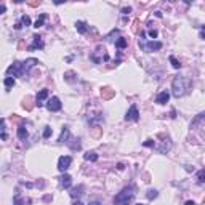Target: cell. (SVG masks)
<instances>
[{"mask_svg": "<svg viewBox=\"0 0 205 205\" xmlns=\"http://www.w3.org/2000/svg\"><path fill=\"white\" fill-rule=\"evenodd\" d=\"M157 196H159V192H157V191H156V189H149V191H147V194H146V197H147L149 200H152V199H156Z\"/></svg>", "mask_w": 205, "mask_h": 205, "instance_id": "cell-24", "label": "cell"}, {"mask_svg": "<svg viewBox=\"0 0 205 205\" xmlns=\"http://www.w3.org/2000/svg\"><path fill=\"white\" fill-rule=\"evenodd\" d=\"M51 133H53L51 127H45V130H44V138H45V140H48L50 136H51Z\"/></svg>", "mask_w": 205, "mask_h": 205, "instance_id": "cell-27", "label": "cell"}, {"mask_svg": "<svg viewBox=\"0 0 205 205\" xmlns=\"http://www.w3.org/2000/svg\"><path fill=\"white\" fill-rule=\"evenodd\" d=\"M168 59H170V63H172V66L175 67V69H180V67H181V63H180L178 59H176L175 56H170Z\"/></svg>", "mask_w": 205, "mask_h": 205, "instance_id": "cell-26", "label": "cell"}, {"mask_svg": "<svg viewBox=\"0 0 205 205\" xmlns=\"http://www.w3.org/2000/svg\"><path fill=\"white\" fill-rule=\"evenodd\" d=\"M136 205H143V203H136Z\"/></svg>", "mask_w": 205, "mask_h": 205, "instance_id": "cell-38", "label": "cell"}, {"mask_svg": "<svg viewBox=\"0 0 205 205\" xmlns=\"http://www.w3.org/2000/svg\"><path fill=\"white\" fill-rule=\"evenodd\" d=\"M5 10H7V7H5V5L0 7V13H5Z\"/></svg>", "mask_w": 205, "mask_h": 205, "instance_id": "cell-35", "label": "cell"}, {"mask_svg": "<svg viewBox=\"0 0 205 205\" xmlns=\"http://www.w3.org/2000/svg\"><path fill=\"white\" fill-rule=\"evenodd\" d=\"M71 162H72V159H71L69 156H63V157H59V160H58V170H59L61 173H66L67 168L71 167Z\"/></svg>", "mask_w": 205, "mask_h": 205, "instance_id": "cell-6", "label": "cell"}, {"mask_svg": "<svg viewBox=\"0 0 205 205\" xmlns=\"http://www.w3.org/2000/svg\"><path fill=\"white\" fill-rule=\"evenodd\" d=\"M125 120H131V122H138L140 120V112H138V107L136 104H131L130 109L127 111V115H125Z\"/></svg>", "mask_w": 205, "mask_h": 205, "instance_id": "cell-7", "label": "cell"}, {"mask_svg": "<svg viewBox=\"0 0 205 205\" xmlns=\"http://www.w3.org/2000/svg\"><path fill=\"white\" fill-rule=\"evenodd\" d=\"M45 19H47V15H45V13H42V15H40V16L37 18V21L34 23V27H35V29L42 27V26H44V23H45Z\"/></svg>", "mask_w": 205, "mask_h": 205, "instance_id": "cell-19", "label": "cell"}, {"mask_svg": "<svg viewBox=\"0 0 205 205\" xmlns=\"http://www.w3.org/2000/svg\"><path fill=\"white\" fill-rule=\"evenodd\" d=\"M74 205H84V203H82L80 200H77V202H74Z\"/></svg>", "mask_w": 205, "mask_h": 205, "instance_id": "cell-37", "label": "cell"}, {"mask_svg": "<svg viewBox=\"0 0 205 205\" xmlns=\"http://www.w3.org/2000/svg\"><path fill=\"white\" fill-rule=\"evenodd\" d=\"M168 100H170V93L168 91H160L157 95V98H156V103L157 104H167Z\"/></svg>", "mask_w": 205, "mask_h": 205, "instance_id": "cell-12", "label": "cell"}, {"mask_svg": "<svg viewBox=\"0 0 205 205\" xmlns=\"http://www.w3.org/2000/svg\"><path fill=\"white\" fill-rule=\"evenodd\" d=\"M21 27H23V24H21V23H16V24H15V29H16V31H19Z\"/></svg>", "mask_w": 205, "mask_h": 205, "instance_id": "cell-32", "label": "cell"}, {"mask_svg": "<svg viewBox=\"0 0 205 205\" xmlns=\"http://www.w3.org/2000/svg\"><path fill=\"white\" fill-rule=\"evenodd\" d=\"M38 64V59H35V58H29V59H26L24 63H23V67H24V74H27L32 67H35Z\"/></svg>", "mask_w": 205, "mask_h": 205, "instance_id": "cell-10", "label": "cell"}, {"mask_svg": "<svg viewBox=\"0 0 205 205\" xmlns=\"http://www.w3.org/2000/svg\"><path fill=\"white\" fill-rule=\"evenodd\" d=\"M88 205H101V202H98V200H95V202H90Z\"/></svg>", "mask_w": 205, "mask_h": 205, "instance_id": "cell-34", "label": "cell"}, {"mask_svg": "<svg viewBox=\"0 0 205 205\" xmlns=\"http://www.w3.org/2000/svg\"><path fill=\"white\" fill-rule=\"evenodd\" d=\"M82 189H84L82 186H79V187H74V189H72V192H71V197H72V199H79V197L82 196Z\"/></svg>", "mask_w": 205, "mask_h": 205, "instance_id": "cell-21", "label": "cell"}, {"mask_svg": "<svg viewBox=\"0 0 205 205\" xmlns=\"http://www.w3.org/2000/svg\"><path fill=\"white\" fill-rule=\"evenodd\" d=\"M140 47H141V50L143 51H146V53H152V51H157V50H160L162 48V42H146V38H140Z\"/></svg>", "mask_w": 205, "mask_h": 205, "instance_id": "cell-3", "label": "cell"}, {"mask_svg": "<svg viewBox=\"0 0 205 205\" xmlns=\"http://www.w3.org/2000/svg\"><path fill=\"white\" fill-rule=\"evenodd\" d=\"M170 147H172V143H170V140L167 138V140H163V143H162V146H157L156 149L160 152V154H167L168 151H170Z\"/></svg>", "mask_w": 205, "mask_h": 205, "instance_id": "cell-13", "label": "cell"}, {"mask_svg": "<svg viewBox=\"0 0 205 205\" xmlns=\"http://www.w3.org/2000/svg\"><path fill=\"white\" fill-rule=\"evenodd\" d=\"M69 138H71V133H69V128L64 127L63 131H61V136H59V143H69Z\"/></svg>", "mask_w": 205, "mask_h": 205, "instance_id": "cell-15", "label": "cell"}, {"mask_svg": "<svg viewBox=\"0 0 205 205\" xmlns=\"http://www.w3.org/2000/svg\"><path fill=\"white\" fill-rule=\"evenodd\" d=\"M133 197H135V191H133V187L130 186V187H124L120 191V192L114 197V205H128L131 200H133Z\"/></svg>", "mask_w": 205, "mask_h": 205, "instance_id": "cell-2", "label": "cell"}, {"mask_svg": "<svg viewBox=\"0 0 205 205\" xmlns=\"http://www.w3.org/2000/svg\"><path fill=\"white\" fill-rule=\"evenodd\" d=\"M19 23H21L23 26H26V27H27V26H31V18L27 16V15H23V16H21V19H19Z\"/></svg>", "mask_w": 205, "mask_h": 205, "instance_id": "cell-25", "label": "cell"}, {"mask_svg": "<svg viewBox=\"0 0 205 205\" xmlns=\"http://www.w3.org/2000/svg\"><path fill=\"white\" fill-rule=\"evenodd\" d=\"M197 183H199V184H203V183H205V168H202V170L197 172Z\"/></svg>", "mask_w": 205, "mask_h": 205, "instance_id": "cell-22", "label": "cell"}, {"mask_svg": "<svg viewBox=\"0 0 205 205\" xmlns=\"http://www.w3.org/2000/svg\"><path fill=\"white\" fill-rule=\"evenodd\" d=\"M74 75H75L74 72H66V74H64V79H66L67 82H72V77H74Z\"/></svg>", "mask_w": 205, "mask_h": 205, "instance_id": "cell-28", "label": "cell"}, {"mask_svg": "<svg viewBox=\"0 0 205 205\" xmlns=\"http://www.w3.org/2000/svg\"><path fill=\"white\" fill-rule=\"evenodd\" d=\"M117 168H119V170H124L125 167H124V163H117Z\"/></svg>", "mask_w": 205, "mask_h": 205, "instance_id": "cell-33", "label": "cell"}, {"mask_svg": "<svg viewBox=\"0 0 205 205\" xmlns=\"http://www.w3.org/2000/svg\"><path fill=\"white\" fill-rule=\"evenodd\" d=\"M191 80L189 79H186V77H181V75H176L175 79H173V82H172V93H173V96L175 98H181V96H184L186 93H189V90H191Z\"/></svg>", "mask_w": 205, "mask_h": 205, "instance_id": "cell-1", "label": "cell"}, {"mask_svg": "<svg viewBox=\"0 0 205 205\" xmlns=\"http://www.w3.org/2000/svg\"><path fill=\"white\" fill-rule=\"evenodd\" d=\"M159 35V32L156 31V29H151V31H149V37H151V38H156Z\"/></svg>", "mask_w": 205, "mask_h": 205, "instance_id": "cell-30", "label": "cell"}, {"mask_svg": "<svg viewBox=\"0 0 205 205\" xmlns=\"http://www.w3.org/2000/svg\"><path fill=\"white\" fill-rule=\"evenodd\" d=\"M143 144H144L146 147H156V144H154V141H152V140H146Z\"/></svg>", "mask_w": 205, "mask_h": 205, "instance_id": "cell-29", "label": "cell"}, {"mask_svg": "<svg viewBox=\"0 0 205 205\" xmlns=\"http://www.w3.org/2000/svg\"><path fill=\"white\" fill-rule=\"evenodd\" d=\"M184 205H196V203H194V202H192V200H187V202H186V203H184Z\"/></svg>", "mask_w": 205, "mask_h": 205, "instance_id": "cell-36", "label": "cell"}, {"mask_svg": "<svg viewBox=\"0 0 205 205\" xmlns=\"http://www.w3.org/2000/svg\"><path fill=\"white\" fill-rule=\"evenodd\" d=\"M44 47H45V42L42 40V37L35 34V35L32 37V44H31L29 47H27V50H29V51H34V50H37V48H40V50H42Z\"/></svg>", "mask_w": 205, "mask_h": 205, "instance_id": "cell-8", "label": "cell"}, {"mask_svg": "<svg viewBox=\"0 0 205 205\" xmlns=\"http://www.w3.org/2000/svg\"><path fill=\"white\" fill-rule=\"evenodd\" d=\"M7 74H8V77H23V75H26V74H24L23 63H21V61H15V63H13L8 69H7Z\"/></svg>", "mask_w": 205, "mask_h": 205, "instance_id": "cell-4", "label": "cell"}, {"mask_svg": "<svg viewBox=\"0 0 205 205\" xmlns=\"http://www.w3.org/2000/svg\"><path fill=\"white\" fill-rule=\"evenodd\" d=\"M29 200H24L21 199V196H15V200H13V205H27Z\"/></svg>", "mask_w": 205, "mask_h": 205, "instance_id": "cell-23", "label": "cell"}, {"mask_svg": "<svg viewBox=\"0 0 205 205\" xmlns=\"http://www.w3.org/2000/svg\"><path fill=\"white\" fill-rule=\"evenodd\" d=\"M59 184H61V187H64V189H69V187H71V184H72V178H71V175L63 173V175L59 176Z\"/></svg>", "mask_w": 205, "mask_h": 205, "instance_id": "cell-9", "label": "cell"}, {"mask_svg": "<svg viewBox=\"0 0 205 205\" xmlns=\"http://www.w3.org/2000/svg\"><path fill=\"white\" fill-rule=\"evenodd\" d=\"M27 136H29V133H27V128H26L24 125H19V127H18V138H19L21 141H26Z\"/></svg>", "mask_w": 205, "mask_h": 205, "instance_id": "cell-16", "label": "cell"}, {"mask_svg": "<svg viewBox=\"0 0 205 205\" xmlns=\"http://www.w3.org/2000/svg\"><path fill=\"white\" fill-rule=\"evenodd\" d=\"M48 98V90L47 88H44V90H40L38 93H37V96H35V101H37V106L40 107V106H44V101Z\"/></svg>", "mask_w": 205, "mask_h": 205, "instance_id": "cell-11", "label": "cell"}, {"mask_svg": "<svg viewBox=\"0 0 205 205\" xmlns=\"http://www.w3.org/2000/svg\"><path fill=\"white\" fill-rule=\"evenodd\" d=\"M3 85H5V90H7V91H10L13 87H15V77H5Z\"/></svg>", "mask_w": 205, "mask_h": 205, "instance_id": "cell-18", "label": "cell"}, {"mask_svg": "<svg viewBox=\"0 0 205 205\" xmlns=\"http://www.w3.org/2000/svg\"><path fill=\"white\" fill-rule=\"evenodd\" d=\"M131 11V8L128 7V8H122V13H124V15H128V13Z\"/></svg>", "mask_w": 205, "mask_h": 205, "instance_id": "cell-31", "label": "cell"}, {"mask_svg": "<svg viewBox=\"0 0 205 205\" xmlns=\"http://www.w3.org/2000/svg\"><path fill=\"white\" fill-rule=\"evenodd\" d=\"M61 107H63V104H61V101H59L58 96H51L47 101V109H48L50 112H58V111H61Z\"/></svg>", "mask_w": 205, "mask_h": 205, "instance_id": "cell-5", "label": "cell"}, {"mask_svg": "<svg viewBox=\"0 0 205 205\" xmlns=\"http://www.w3.org/2000/svg\"><path fill=\"white\" fill-rule=\"evenodd\" d=\"M84 159H85V160H88V162H96V160H98V154L91 151V152L84 154Z\"/></svg>", "mask_w": 205, "mask_h": 205, "instance_id": "cell-20", "label": "cell"}, {"mask_svg": "<svg viewBox=\"0 0 205 205\" xmlns=\"http://www.w3.org/2000/svg\"><path fill=\"white\" fill-rule=\"evenodd\" d=\"M127 47H128V40H127L125 37H120V38L115 40V48H117V50H124V48H127Z\"/></svg>", "mask_w": 205, "mask_h": 205, "instance_id": "cell-17", "label": "cell"}, {"mask_svg": "<svg viewBox=\"0 0 205 205\" xmlns=\"http://www.w3.org/2000/svg\"><path fill=\"white\" fill-rule=\"evenodd\" d=\"M75 29L79 34H87L88 32V24L85 21H77L75 23Z\"/></svg>", "mask_w": 205, "mask_h": 205, "instance_id": "cell-14", "label": "cell"}]
</instances>
